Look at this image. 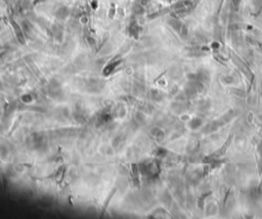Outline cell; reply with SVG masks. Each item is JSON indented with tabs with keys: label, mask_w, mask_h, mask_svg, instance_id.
Returning a JSON list of instances; mask_svg holds the SVG:
<instances>
[{
	"label": "cell",
	"mask_w": 262,
	"mask_h": 219,
	"mask_svg": "<svg viewBox=\"0 0 262 219\" xmlns=\"http://www.w3.org/2000/svg\"><path fill=\"white\" fill-rule=\"evenodd\" d=\"M233 135H231V136H228V138H227V140L225 141V143L223 145L222 147H220V149L218 150V151H216L215 153H213L212 155H210L209 157H206L205 159L203 160L204 163H209L210 161L212 160V159H218L219 157H221L222 155L225 154V152H226V149L231 145V141H233Z\"/></svg>",
	"instance_id": "1"
},
{
	"label": "cell",
	"mask_w": 262,
	"mask_h": 219,
	"mask_svg": "<svg viewBox=\"0 0 262 219\" xmlns=\"http://www.w3.org/2000/svg\"><path fill=\"white\" fill-rule=\"evenodd\" d=\"M202 124H203V120L200 119V118H195V119H193L192 121H190V128H193V129H197V128H199Z\"/></svg>",
	"instance_id": "2"
},
{
	"label": "cell",
	"mask_w": 262,
	"mask_h": 219,
	"mask_svg": "<svg viewBox=\"0 0 262 219\" xmlns=\"http://www.w3.org/2000/svg\"><path fill=\"white\" fill-rule=\"evenodd\" d=\"M198 147V140H193V142L190 145V151L195 152Z\"/></svg>",
	"instance_id": "3"
},
{
	"label": "cell",
	"mask_w": 262,
	"mask_h": 219,
	"mask_svg": "<svg viewBox=\"0 0 262 219\" xmlns=\"http://www.w3.org/2000/svg\"><path fill=\"white\" fill-rule=\"evenodd\" d=\"M258 192H259V194H262V180H261L260 184H259V188H258Z\"/></svg>",
	"instance_id": "5"
},
{
	"label": "cell",
	"mask_w": 262,
	"mask_h": 219,
	"mask_svg": "<svg viewBox=\"0 0 262 219\" xmlns=\"http://www.w3.org/2000/svg\"><path fill=\"white\" fill-rule=\"evenodd\" d=\"M224 81L226 84H229V83H231L233 81V78L231 76H226V77H224Z\"/></svg>",
	"instance_id": "4"
}]
</instances>
